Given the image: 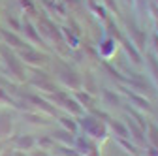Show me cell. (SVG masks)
Segmentation results:
<instances>
[{
    "instance_id": "cell-1",
    "label": "cell",
    "mask_w": 158,
    "mask_h": 156,
    "mask_svg": "<svg viewBox=\"0 0 158 156\" xmlns=\"http://www.w3.org/2000/svg\"><path fill=\"white\" fill-rule=\"evenodd\" d=\"M0 56H2V60L6 62V68H8V72H10V75L11 77H15L17 81H25V70H23V62L19 60V58L8 49V47H2L0 49Z\"/></svg>"
},
{
    "instance_id": "cell-2",
    "label": "cell",
    "mask_w": 158,
    "mask_h": 156,
    "mask_svg": "<svg viewBox=\"0 0 158 156\" xmlns=\"http://www.w3.org/2000/svg\"><path fill=\"white\" fill-rule=\"evenodd\" d=\"M51 100H53L55 104H58L60 107H64V109H68V111L75 113V115H79V113H81V105H79L75 100H72L70 96H66L62 90H56V92H53Z\"/></svg>"
},
{
    "instance_id": "cell-3",
    "label": "cell",
    "mask_w": 158,
    "mask_h": 156,
    "mask_svg": "<svg viewBox=\"0 0 158 156\" xmlns=\"http://www.w3.org/2000/svg\"><path fill=\"white\" fill-rule=\"evenodd\" d=\"M19 58H21V62L32 64V66H40V64H44V62L47 60L45 55H42L40 51H34V49H30V47L19 51Z\"/></svg>"
},
{
    "instance_id": "cell-4",
    "label": "cell",
    "mask_w": 158,
    "mask_h": 156,
    "mask_svg": "<svg viewBox=\"0 0 158 156\" xmlns=\"http://www.w3.org/2000/svg\"><path fill=\"white\" fill-rule=\"evenodd\" d=\"M81 126H83L90 135H94V138H104V135H106L104 124H102L100 121L92 119V117H87V119H83V121H81Z\"/></svg>"
},
{
    "instance_id": "cell-5",
    "label": "cell",
    "mask_w": 158,
    "mask_h": 156,
    "mask_svg": "<svg viewBox=\"0 0 158 156\" xmlns=\"http://www.w3.org/2000/svg\"><path fill=\"white\" fill-rule=\"evenodd\" d=\"M30 83L38 88H42V90H47V92H56V87L55 83L49 79V75L44 73V72H40V73H34V77L30 79Z\"/></svg>"
},
{
    "instance_id": "cell-6",
    "label": "cell",
    "mask_w": 158,
    "mask_h": 156,
    "mask_svg": "<svg viewBox=\"0 0 158 156\" xmlns=\"http://www.w3.org/2000/svg\"><path fill=\"white\" fill-rule=\"evenodd\" d=\"M0 36H2L4 38V42L10 45V47H15V49H19V51H21V49H27L28 45L21 40V38H19L15 32H11V30H6V28H0Z\"/></svg>"
},
{
    "instance_id": "cell-7",
    "label": "cell",
    "mask_w": 158,
    "mask_h": 156,
    "mask_svg": "<svg viewBox=\"0 0 158 156\" xmlns=\"http://www.w3.org/2000/svg\"><path fill=\"white\" fill-rule=\"evenodd\" d=\"M58 75H60V79L66 85H70L72 88H79V87H81V79H79V75L75 72H72L68 68H60V70H58Z\"/></svg>"
},
{
    "instance_id": "cell-8",
    "label": "cell",
    "mask_w": 158,
    "mask_h": 156,
    "mask_svg": "<svg viewBox=\"0 0 158 156\" xmlns=\"http://www.w3.org/2000/svg\"><path fill=\"white\" fill-rule=\"evenodd\" d=\"M23 100L25 102H28L30 105H38L40 109H44V111H47V113H51V115H55L56 111H55V107H51L44 98H40V96H36V94H23Z\"/></svg>"
},
{
    "instance_id": "cell-9",
    "label": "cell",
    "mask_w": 158,
    "mask_h": 156,
    "mask_svg": "<svg viewBox=\"0 0 158 156\" xmlns=\"http://www.w3.org/2000/svg\"><path fill=\"white\" fill-rule=\"evenodd\" d=\"M11 126H13L11 115L8 111H2L0 113V138H8L10 132H11Z\"/></svg>"
},
{
    "instance_id": "cell-10",
    "label": "cell",
    "mask_w": 158,
    "mask_h": 156,
    "mask_svg": "<svg viewBox=\"0 0 158 156\" xmlns=\"http://www.w3.org/2000/svg\"><path fill=\"white\" fill-rule=\"evenodd\" d=\"M21 28H23L25 36L28 38L30 42H34V43H42V38H40V32L36 30V27H34L30 21H25V23L21 25Z\"/></svg>"
},
{
    "instance_id": "cell-11",
    "label": "cell",
    "mask_w": 158,
    "mask_h": 156,
    "mask_svg": "<svg viewBox=\"0 0 158 156\" xmlns=\"http://www.w3.org/2000/svg\"><path fill=\"white\" fill-rule=\"evenodd\" d=\"M34 145H36V139L32 135H19V138H15V147L19 150H30Z\"/></svg>"
},
{
    "instance_id": "cell-12",
    "label": "cell",
    "mask_w": 158,
    "mask_h": 156,
    "mask_svg": "<svg viewBox=\"0 0 158 156\" xmlns=\"http://www.w3.org/2000/svg\"><path fill=\"white\" fill-rule=\"evenodd\" d=\"M55 141H60L64 145H73V138H72V132L68 130H55V133L51 135Z\"/></svg>"
},
{
    "instance_id": "cell-13",
    "label": "cell",
    "mask_w": 158,
    "mask_h": 156,
    "mask_svg": "<svg viewBox=\"0 0 158 156\" xmlns=\"http://www.w3.org/2000/svg\"><path fill=\"white\" fill-rule=\"evenodd\" d=\"M128 96H130V100L137 105V107H141V109H149V102L145 100V98H139V96H135V94H130L128 92Z\"/></svg>"
},
{
    "instance_id": "cell-14",
    "label": "cell",
    "mask_w": 158,
    "mask_h": 156,
    "mask_svg": "<svg viewBox=\"0 0 158 156\" xmlns=\"http://www.w3.org/2000/svg\"><path fill=\"white\" fill-rule=\"evenodd\" d=\"M104 100H106L109 105H121V100H118V96L111 94L109 90H104Z\"/></svg>"
},
{
    "instance_id": "cell-15",
    "label": "cell",
    "mask_w": 158,
    "mask_h": 156,
    "mask_svg": "<svg viewBox=\"0 0 158 156\" xmlns=\"http://www.w3.org/2000/svg\"><path fill=\"white\" fill-rule=\"evenodd\" d=\"M25 121H28V122H32V124H45V121L42 119V117H38V115H34V113H30V111L25 113Z\"/></svg>"
},
{
    "instance_id": "cell-16",
    "label": "cell",
    "mask_w": 158,
    "mask_h": 156,
    "mask_svg": "<svg viewBox=\"0 0 158 156\" xmlns=\"http://www.w3.org/2000/svg\"><path fill=\"white\" fill-rule=\"evenodd\" d=\"M128 128H130V130L134 132V138H135L137 141H139V143H143V141H145V139H143V135H141V130H139V128H137V126H135V124L132 122V119L128 121Z\"/></svg>"
},
{
    "instance_id": "cell-17",
    "label": "cell",
    "mask_w": 158,
    "mask_h": 156,
    "mask_svg": "<svg viewBox=\"0 0 158 156\" xmlns=\"http://www.w3.org/2000/svg\"><path fill=\"white\" fill-rule=\"evenodd\" d=\"M60 122H62V126H64V128H66L68 132H72V133H73V132L77 130V126H75V122H73L72 119H68V117H62V119H60Z\"/></svg>"
},
{
    "instance_id": "cell-18",
    "label": "cell",
    "mask_w": 158,
    "mask_h": 156,
    "mask_svg": "<svg viewBox=\"0 0 158 156\" xmlns=\"http://www.w3.org/2000/svg\"><path fill=\"white\" fill-rule=\"evenodd\" d=\"M77 100L81 102V104H85L87 107H92V104H94V100L90 98L89 94H83V92H77Z\"/></svg>"
},
{
    "instance_id": "cell-19",
    "label": "cell",
    "mask_w": 158,
    "mask_h": 156,
    "mask_svg": "<svg viewBox=\"0 0 158 156\" xmlns=\"http://www.w3.org/2000/svg\"><path fill=\"white\" fill-rule=\"evenodd\" d=\"M109 124L113 126V130H117V133L121 135V138H124V135H126V128H124L121 122H117V121H109Z\"/></svg>"
},
{
    "instance_id": "cell-20",
    "label": "cell",
    "mask_w": 158,
    "mask_h": 156,
    "mask_svg": "<svg viewBox=\"0 0 158 156\" xmlns=\"http://www.w3.org/2000/svg\"><path fill=\"white\" fill-rule=\"evenodd\" d=\"M149 66H151V70H152V73L156 77V81H158V60L154 58V55H149Z\"/></svg>"
},
{
    "instance_id": "cell-21",
    "label": "cell",
    "mask_w": 158,
    "mask_h": 156,
    "mask_svg": "<svg viewBox=\"0 0 158 156\" xmlns=\"http://www.w3.org/2000/svg\"><path fill=\"white\" fill-rule=\"evenodd\" d=\"M38 145H40V147H44V149H47V147H53V145H55V139L49 138V135H45V138H40Z\"/></svg>"
},
{
    "instance_id": "cell-22",
    "label": "cell",
    "mask_w": 158,
    "mask_h": 156,
    "mask_svg": "<svg viewBox=\"0 0 158 156\" xmlns=\"http://www.w3.org/2000/svg\"><path fill=\"white\" fill-rule=\"evenodd\" d=\"M56 150L60 152L62 156H79V152H75V150H73V149H70V147H58Z\"/></svg>"
},
{
    "instance_id": "cell-23",
    "label": "cell",
    "mask_w": 158,
    "mask_h": 156,
    "mask_svg": "<svg viewBox=\"0 0 158 156\" xmlns=\"http://www.w3.org/2000/svg\"><path fill=\"white\" fill-rule=\"evenodd\" d=\"M124 45H126V51H128V55H132L134 62H139V55H137V51H135V49L132 47V43H130V42H126Z\"/></svg>"
},
{
    "instance_id": "cell-24",
    "label": "cell",
    "mask_w": 158,
    "mask_h": 156,
    "mask_svg": "<svg viewBox=\"0 0 158 156\" xmlns=\"http://www.w3.org/2000/svg\"><path fill=\"white\" fill-rule=\"evenodd\" d=\"M19 4H21L25 10H28V11L34 10V2H32V0H19Z\"/></svg>"
},
{
    "instance_id": "cell-25",
    "label": "cell",
    "mask_w": 158,
    "mask_h": 156,
    "mask_svg": "<svg viewBox=\"0 0 158 156\" xmlns=\"http://www.w3.org/2000/svg\"><path fill=\"white\" fill-rule=\"evenodd\" d=\"M151 139H152V143L158 147V130H156L154 126H151Z\"/></svg>"
},
{
    "instance_id": "cell-26",
    "label": "cell",
    "mask_w": 158,
    "mask_h": 156,
    "mask_svg": "<svg viewBox=\"0 0 158 156\" xmlns=\"http://www.w3.org/2000/svg\"><path fill=\"white\" fill-rule=\"evenodd\" d=\"M130 115H134L135 119H137V122H139V126H145V121H143V117L137 113V111H134V109H130Z\"/></svg>"
},
{
    "instance_id": "cell-27",
    "label": "cell",
    "mask_w": 158,
    "mask_h": 156,
    "mask_svg": "<svg viewBox=\"0 0 158 156\" xmlns=\"http://www.w3.org/2000/svg\"><path fill=\"white\" fill-rule=\"evenodd\" d=\"M118 143H121V145H123L124 149H128L130 152H134V154H137V150H135V147H132V145H128L126 141H123V139H121V141H118Z\"/></svg>"
},
{
    "instance_id": "cell-28",
    "label": "cell",
    "mask_w": 158,
    "mask_h": 156,
    "mask_svg": "<svg viewBox=\"0 0 158 156\" xmlns=\"http://www.w3.org/2000/svg\"><path fill=\"white\" fill-rule=\"evenodd\" d=\"M30 156H47V152H45L44 149H40V150H34V152H32Z\"/></svg>"
},
{
    "instance_id": "cell-29",
    "label": "cell",
    "mask_w": 158,
    "mask_h": 156,
    "mask_svg": "<svg viewBox=\"0 0 158 156\" xmlns=\"http://www.w3.org/2000/svg\"><path fill=\"white\" fill-rule=\"evenodd\" d=\"M13 156H25V154H23V152H21V150H17V152H15V154H13Z\"/></svg>"
},
{
    "instance_id": "cell-30",
    "label": "cell",
    "mask_w": 158,
    "mask_h": 156,
    "mask_svg": "<svg viewBox=\"0 0 158 156\" xmlns=\"http://www.w3.org/2000/svg\"><path fill=\"white\" fill-rule=\"evenodd\" d=\"M154 45H156V49H158V36H154Z\"/></svg>"
},
{
    "instance_id": "cell-31",
    "label": "cell",
    "mask_w": 158,
    "mask_h": 156,
    "mask_svg": "<svg viewBox=\"0 0 158 156\" xmlns=\"http://www.w3.org/2000/svg\"><path fill=\"white\" fill-rule=\"evenodd\" d=\"M66 2H70V4H77V0H66Z\"/></svg>"
},
{
    "instance_id": "cell-32",
    "label": "cell",
    "mask_w": 158,
    "mask_h": 156,
    "mask_svg": "<svg viewBox=\"0 0 158 156\" xmlns=\"http://www.w3.org/2000/svg\"><path fill=\"white\" fill-rule=\"evenodd\" d=\"M128 2H132V0H128Z\"/></svg>"
},
{
    "instance_id": "cell-33",
    "label": "cell",
    "mask_w": 158,
    "mask_h": 156,
    "mask_svg": "<svg viewBox=\"0 0 158 156\" xmlns=\"http://www.w3.org/2000/svg\"><path fill=\"white\" fill-rule=\"evenodd\" d=\"M0 147H2V145H0Z\"/></svg>"
}]
</instances>
